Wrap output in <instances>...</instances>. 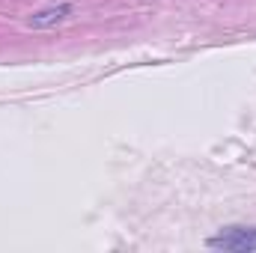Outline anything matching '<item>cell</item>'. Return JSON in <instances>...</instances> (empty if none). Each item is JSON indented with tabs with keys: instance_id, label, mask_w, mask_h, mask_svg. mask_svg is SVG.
<instances>
[{
	"instance_id": "cell-1",
	"label": "cell",
	"mask_w": 256,
	"mask_h": 253,
	"mask_svg": "<svg viewBox=\"0 0 256 253\" xmlns=\"http://www.w3.org/2000/svg\"><path fill=\"white\" fill-rule=\"evenodd\" d=\"M206 248L226 253H256V226H226L218 236H212Z\"/></svg>"
},
{
	"instance_id": "cell-2",
	"label": "cell",
	"mask_w": 256,
	"mask_h": 253,
	"mask_svg": "<svg viewBox=\"0 0 256 253\" xmlns=\"http://www.w3.org/2000/svg\"><path fill=\"white\" fill-rule=\"evenodd\" d=\"M72 12H74V6H72V3H63V6H57V9H45V12H39L30 24H33V27H48V24H54V21L68 18Z\"/></svg>"
}]
</instances>
